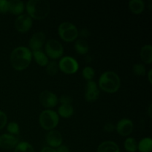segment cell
<instances>
[{"label": "cell", "instance_id": "cell-29", "mask_svg": "<svg viewBox=\"0 0 152 152\" xmlns=\"http://www.w3.org/2000/svg\"><path fill=\"white\" fill-rule=\"evenodd\" d=\"M59 101H60V102L62 103V105H67V104H71L73 99L71 96H69V95L64 94L60 96Z\"/></svg>", "mask_w": 152, "mask_h": 152}, {"label": "cell", "instance_id": "cell-28", "mask_svg": "<svg viewBox=\"0 0 152 152\" xmlns=\"http://www.w3.org/2000/svg\"><path fill=\"white\" fill-rule=\"evenodd\" d=\"M133 71L136 75L144 76L145 74V67L142 64H135L133 66Z\"/></svg>", "mask_w": 152, "mask_h": 152}, {"label": "cell", "instance_id": "cell-23", "mask_svg": "<svg viewBox=\"0 0 152 152\" xmlns=\"http://www.w3.org/2000/svg\"><path fill=\"white\" fill-rule=\"evenodd\" d=\"M125 149L128 152H135L137 150V142L133 137H128L124 142Z\"/></svg>", "mask_w": 152, "mask_h": 152}, {"label": "cell", "instance_id": "cell-17", "mask_svg": "<svg viewBox=\"0 0 152 152\" xmlns=\"http://www.w3.org/2000/svg\"><path fill=\"white\" fill-rule=\"evenodd\" d=\"M129 7L132 13L134 14H140L143 11L145 4L142 0H132L129 1Z\"/></svg>", "mask_w": 152, "mask_h": 152}, {"label": "cell", "instance_id": "cell-8", "mask_svg": "<svg viewBox=\"0 0 152 152\" xmlns=\"http://www.w3.org/2000/svg\"><path fill=\"white\" fill-rule=\"evenodd\" d=\"M39 98L42 105L48 108H53L58 103V98L56 95L50 91L45 90L42 91Z\"/></svg>", "mask_w": 152, "mask_h": 152}, {"label": "cell", "instance_id": "cell-33", "mask_svg": "<svg viewBox=\"0 0 152 152\" xmlns=\"http://www.w3.org/2000/svg\"><path fill=\"white\" fill-rule=\"evenodd\" d=\"M56 152H70L69 148L66 146V145H62L59 146L57 148V150H56Z\"/></svg>", "mask_w": 152, "mask_h": 152}, {"label": "cell", "instance_id": "cell-16", "mask_svg": "<svg viewBox=\"0 0 152 152\" xmlns=\"http://www.w3.org/2000/svg\"><path fill=\"white\" fill-rule=\"evenodd\" d=\"M97 152H120V148L114 141L108 140L102 142L98 146Z\"/></svg>", "mask_w": 152, "mask_h": 152}, {"label": "cell", "instance_id": "cell-9", "mask_svg": "<svg viewBox=\"0 0 152 152\" xmlns=\"http://www.w3.org/2000/svg\"><path fill=\"white\" fill-rule=\"evenodd\" d=\"M32 19L27 14H21L15 20L14 26L18 31L27 32L32 27Z\"/></svg>", "mask_w": 152, "mask_h": 152}, {"label": "cell", "instance_id": "cell-10", "mask_svg": "<svg viewBox=\"0 0 152 152\" xmlns=\"http://www.w3.org/2000/svg\"><path fill=\"white\" fill-rule=\"evenodd\" d=\"M99 95V91L98 89L97 85L94 81L88 82L86 86L85 92V99L88 102H94L98 99Z\"/></svg>", "mask_w": 152, "mask_h": 152}, {"label": "cell", "instance_id": "cell-11", "mask_svg": "<svg viewBox=\"0 0 152 152\" xmlns=\"http://www.w3.org/2000/svg\"><path fill=\"white\" fill-rule=\"evenodd\" d=\"M116 129L119 134H120L121 136H128L133 131L134 124L132 120L129 119L123 118L117 123Z\"/></svg>", "mask_w": 152, "mask_h": 152}, {"label": "cell", "instance_id": "cell-7", "mask_svg": "<svg viewBox=\"0 0 152 152\" xmlns=\"http://www.w3.org/2000/svg\"><path fill=\"white\" fill-rule=\"evenodd\" d=\"M59 68L65 74H72L77 72L79 69L77 61L71 56H64L59 62Z\"/></svg>", "mask_w": 152, "mask_h": 152}, {"label": "cell", "instance_id": "cell-14", "mask_svg": "<svg viewBox=\"0 0 152 152\" xmlns=\"http://www.w3.org/2000/svg\"><path fill=\"white\" fill-rule=\"evenodd\" d=\"M45 35L43 32H37L31 37L29 42V46L33 51L39 50L45 43Z\"/></svg>", "mask_w": 152, "mask_h": 152}, {"label": "cell", "instance_id": "cell-35", "mask_svg": "<svg viewBox=\"0 0 152 152\" xmlns=\"http://www.w3.org/2000/svg\"><path fill=\"white\" fill-rule=\"evenodd\" d=\"M40 152H56V150L54 148H52L50 147H45L42 149V151Z\"/></svg>", "mask_w": 152, "mask_h": 152}, {"label": "cell", "instance_id": "cell-22", "mask_svg": "<svg viewBox=\"0 0 152 152\" xmlns=\"http://www.w3.org/2000/svg\"><path fill=\"white\" fill-rule=\"evenodd\" d=\"M58 113L61 117H64V118H68L74 114V108L71 104L61 105L58 109Z\"/></svg>", "mask_w": 152, "mask_h": 152}, {"label": "cell", "instance_id": "cell-32", "mask_svg": "<svg viewBox=\"0 0 152 152\" xmlns=\"http://www.w3.org/2000/svg\"><path fill=\"white\" fill-rule=\"evenodd\" d=\"M114 129H115V126L111 123H107L104 126V130L107 132H114Z\"/></svg>", "mask_w": 152, "mask_h": 152}, {"label": "cell", "instance_id": "cell-3", "mask_svg": "<svg viewBox=\"0 0 152 152\" xmlns=\"http://www.w3.org/2000/svg\"><path fill=\"white\" fill-rule=\"evenodd\" d=\"M99 88L107 93H114L120 87V79L114 71H106L99 79Z\"/></svg>", "mask_w": 152, "mask_h": 152}, {"label": "cell", "instance_id": "cell-30", "mask_svg": "<svg viewBox=\"0 0 152 152\" xmlns=\"http://www.w3.org/2000/svg\"><path fill=\"white\" fill-rule=\"evenodd\" d=\"M7 117L5 113L3 111H0V129H3L7 124Z\"/></svg>", "mask_w": 152, "mask_h": 152}, {"label": "cell", "instance_id": "cell-27", "mask_svg": "<svg viewBox=\"0 0 152 152\" xmlns=\"http://www.w3.org/2000/svg\"><path fill=\"white\" fill-rule=\"evenodd\" d=\"M7 129L10 134L17 135L19 133V126L16 122H11L8 123L7 126Z\"/></svg>", "mask_w": 152, "mask_h": 152}, {"label": "cell", "instance_id": "cell-5", "mask_svg": "<svg viewBox=\"0 0 152 152\" xmlns=\"http://www.w3.org/2000/svg\"><path fill=\"white\" fill-rule=\"evenodd\" d=\"M59 37L65 42H72L77 39L79 31L74 24L68 22H64L59 25L58 28Z\"/></svg>", "mask_w": 152, "mask_h": 152}, {"label": "cell", "instance_id": "cell-13", "mask_svg": "<svg viewBox=\"0 0 152 152\" xmlns=\"http://www.w3.org/2000/svg\"><path fill=\"white\" fill-rule=\"evenodd\" d=\"M63 139L60 132L57 130L49 131L46 134V141L48 144L50 146V148H58L62 145V142Z\"/></svg>", "mask_w": 152, "mask_h": 152}, {"label": "cell", "instance_id": "cell-24", "mask_svg": "<svg viewBox=\"0 0 152 152\" xmlns=\"http://www.w3.org/2000/svg\"><path fill=\"white\" fill-rule=\"evenodd\" d=\"M14 152H34V147L28 142H21L15 147Z\"/></svg>", "mask_w": 152, "mask_h": 152}, {"label": "cell", "instance_id": "cell-2", "mask_svg": "<svg viewBox=\"0 0 152 152\" xmlns=\"http://www.w3.org/2000/svg\"><path fill=\"white\" fill-rule=\"evenodd\" d=\"M26 9L31 19H43L50 13V5L46 0H30L27 3Z\"/></svg>", "mask_w": 152, "mask_h": 152}, {"label": "cell", "instance_id": "cell-15", "mask_svg": "<svg viewBox=\"0 0 152 152\" xmlns=\"http://www.w3.org/2000/svg\"><path fill=\"white\" fill-rule=\"evenodd\" d=\"M25 9L23 1L20 0L8 1V11L15 15H21Z\"/></svg>", "mask_w": 152, "mask_h": 152}, {"label": "cell", "instance_id": "cell-21", "mask_svg": "<svg viewBox=\"0 0 152 152\" xmlns=\"http://www.w3.org/2000/svg\"><path fill=\"white\" fill-rule=\"evenodd\" d=\"M74 48H75L76 51L79 54H86L89 50V46L87 42L84 39H82L76 41L75 45H74Z\"/></svg>", "mask_w": 152, "mask_h": 152}, {"label": "cell", "instance_id": "cell-1", "mask_svg": "<svg viewBox=\"0 0 152 152\" xmlns=\"http://www.w3.org/2000/svg\"><path fill=\"white\" fill-rule=\"evenodd\" d=\"M32 59V52L25 46L16 48L10 53V60L12 66L17 71L28 68Z\"/></svg>", "mask_w": 152, "mask_h": 152}, {"label": "cell", "instance_id": "cell-19", "mask_svg": "<svg viewBox=\"0 0 152 152\" xmlns=\"http://www.w3.org/2000/svg\"><path fill=\"white\" fill-rule=\"evenodd\" d=\"M32 56H34L35 61L38 65L40 66H46L48 63V59L46 56L45 53L41 50H36V51L32 52Z\"/></svg>", "mask_w": 152, "mask_h": 152}, {"label": "cell", "instance_id": "cell-31", "mask_svg": "<svg viewBox=\"0 0 152 152\" xmlns=\"http://www.w3.org/2000/svg\"><path fill=\"white\" fill-rule=\"evenodd\" d=\"M8 11V1L0 0V12L6 13Z\"/></svg>", "mask_w": 152, "mask_h": 152}, {"label": "cell", "instance_id": "cell-6", "mask_svg": "<svg viewBox=\"0 0 152 152\" xmlns=\"http://www.w3.org/2000/svg\"><path fill=\"white\" fill-rule=\"evenodd\" d=\"M63 46L56 39H49L45 43V52L53 59L60 58L63 54Z\"/></svg>", "mask_w": 152, "mask_h": 152}, {"label": "cell", "instance_id": "cell-4", "mask_svg": "<svg viewBox=\"0 0 152 152\" xmlns=\"http://www.w3.org/2000/svg\"><path fill=\"white\" fill-rule=\"evenodd\" d=\"M39 123L45 130H52L59 123V115L56 111L50 109L43 111L39 115Z\"/></svg>", "mask_w": 152, "mask_h": 152}, {"label": "cell", "instance_id": "cell-20", "mask_svg": "<svg viewBox=\"0 0 152 152\" xmlns=\"http://www.w3.org/2000/svg\"><path fill=\"white\" fill-rule=\"evenodd\" d=\"M137 149L140 152H151L152 150V140L145 137L141 140L137 144Z\"/></svg>", "mask_w": 152, "mask_h": 152}, {"label": "cell", "instance_id": "cell-37", "mask_svg": "<svg viewBox=\"0 0 152 152\" xmlns=\"http://www.w3.org/2000/svg\"><path fill=\"white\" fill-rule=\"evenodd\" d=\"M151 108H152V104H150L149 108H148V114H149L150 118H151Z\"/></svg>", "mask_w": 152, "mask_h": 152}, {"label": "cell", "instance_id": "cell-18", "mask_svg": "<svg viewBox=\"0 0 152 152\" xmlns=\"http://www.w3.org/2000/svg\"><path fill=\"white\" fill-rule=\"evenodd\" d=\"M140 57L145 63L150 64L152 62V46L151 45H144L140 50Z\"/></svg>", "mask_w": 152, "mask_h": 152}, {"label": "cell", "instance_id": "cell-34", "mask_svg": "<svg viewBox=\"0 0 152 152\" xmlns=\"http://www.w3.org/2000/svg\"><path fill=\"white\" fill-rule=\"evenodd\" d=\"M80 36H82V37H88V35L90 34V33H89L88 30L84 28V29H82L81 31H80Z\"/></svg>", "mask_w": 152, "mask_h": 152}, {"label": "cell", "instance_id": "cell-36", "mask_svg": "<svg viewBox=\"0 0 152 152\" xmlns=\"http://www.w3.org/2000/svg\"><path fill=\"white\" fill-rule=\"evenodd\" d=\"M151 73H152V69H150V71H148V80H149V83H152V80H151Z\"/></svg>", "mask_w": 152, "mask_h": 152}, {"label": "cell", "instance_id": "cell-26", "mask_svg": "<svg viewBox=\"0 0 152 152\" xmlns=\"http://www.w3.org/2000/svg\"><path fill=\"white\" fill-rule=\"evenodd\" d=\"M95 75V71L91 67H85L83 70V76L86 80L91 81Z\"/></svg>", "mask_w": 152, "mask_h": 152}, {"label": "cell", "instance_id": "cell-12", "mask_svg": "<svg viewBox=\"0 0 152 152\" xmlns=\"http://www.w3.org/2000/svg\"><path fill=\"white\" fill-rule=\"evenodd\" d=\"M19 143V139L15 135L4 134L0 136V147L3 149H11Z\"/></svg>", "mask_w": 152, "mask_h": 152}, {"label": "cell", "instance_id": "cell-25", "mask_svg": "<svg viewBox=\"0 0 152 152\" xmlns=\"http://www.w3.org/2000/svg\"><path fill=\"white\" fill-rule=\"evenodd\" d=\"M58 68H59V65H58L57 62H56L55 61H51L46 65V71L49 75L53 76L57 73Z\"/></svg>", "mask_w": 152, "mask_h": 152}]
</instances>
